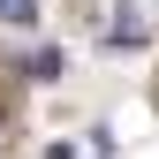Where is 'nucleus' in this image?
Instances as JSON below:
<instances>
[{
  "mask_svg": "<svg viewBox=\"0 0 159 159\" xmlns=\"http://www.w3.org/2000/svg\"><path fill=\"white\" fill-rule=\"evenodd\" d=\"M114 46H144V23H136V8H114Z\"/></svg>",
  "mask_w": 159,
  "mask_h": 159,
  "instance_id": "1",
  "label": "nucleus"
},
{
  "mask_svg": "<svg viewBox=\"0 0 159 159\" xmlns=\"http://www.w3.org/2000/svg\"><path fill=\"white\" fill-rule=\"evenodd\" d=\"M30 76H38V84H53V76H61V46H38V61H30Z\"/></svg>",
  "mask_w": 159,
  "mask_h": 159,
  "instance_id": "2",
  "label": "nucleus"
},
{
  "mask_svg": "<svg viewBox=\"0 0 159 159\" xmlns=\"http://www.w3.org/2000/svg\"><path fill=\"white\" fill-rule=\"evenodd\" d=\"M0 23H38V0H0Z\"/></svg>",
  "mask_w": 159,
  "mask_h": 159,
  "instance_id": "3",
  "label": "nucleus"
}]
</instances>
